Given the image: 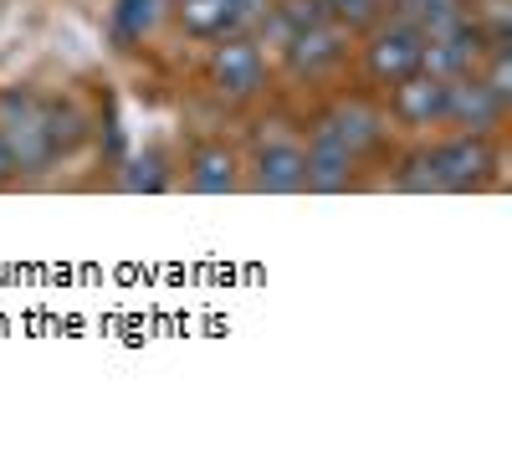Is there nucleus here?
Segmentation results:
<instances>
[{"label": "nucleus", "mask_w": 512, "mask_h": 451, "mask_svg": "<svg viewBox=\"0 0 512 451\" xmlns=\"http://www.w3.org/2000/svg\"><path fill=\"white\" fill-rule=\"evenodd\" d=\"M200 88H205V98H216L221 108H256L272 93V57H267V47L251 31L205 41Z\"/></svg>", "instance_id": "nucleus-1"}, {"label": "nucleus", "mask_w": 512, "mask_h": 451, "mask_svg": "<svg viewBox=\"0 0 512 451\" xmlns=\"http://www.w3.org/2000/svg\"><path fill=\"white\" fill-rule=\"evenodd\" d=\"M313 113L369 164V170H379V164L390 159V149L400 144L390 113H384V98L374 88H364V82H354V88L349 82H333V88L313 103Z\"/></svg>", "instance_id": "nucleus-2"}, {"label": "nucleus", "mask_w": 512, "mask_h": 451, "mask_svg": "<svg viewBox=\"0 0 512 451\" xmlns=\"http://www.w3.org/2000/svg\"><path fill=\"white\" fill-rule=\"evenodd\" d=\"M256 129H267V134H251L241 144L246 190H256V195H308L303 118H272V123H256Z\"/></svg>", "instance_id": "nucleus-3"}, {"label": "nucleus", "mask_w": 512, "mask_h": 451, "mask_svg": "<svg viewBox=\"0 0 512 451\" xmlns=\"http://www.w3.org/2000/svg\"><path fill=\"white\" fill-rule=\"evenodd\" d=\"M0 144H6L16 180H41L47 170H57V149L47 134V93L11 82L0 88Z\"/></svg>", "instance_id": "nucleus-4"}, {"label": "nucleus", "mask_w": 512, "mask_h": 451, "mask_svg": "<svg viewBox=\"0 0 512 451\" xmlns=\"http://www.w3.org/2000/svg\"><path fill=\"white\" fill-rule=\"evenodd\" d=\"M272 62H277V77L292 82V88H333V82H344L354 62V31L328 16L318 26H303L297 36H287V47Z\"/></svg>", "instance_id": "nucleus-5"}, {"label": "nucleus", "mask_w": 512, "mask_h": 451, "mask_svg": "<svg viewBox=\"0 0 512 451\" xmlns=\"http://www.w3.org/2000/svg\"><path fill=\"white\" fill-rule=\"evenodd\" d=\"M436 164L441 195H482L502 185V134H461L441 129L425 139Z\"/></svg>", "instance_id": "nucleus-6"}, {"label": "nucleus", "mask_w": 512, "mask_h": 451, "mask_svg": "<svg viewBox=\"0 0 512 451\" xmlns=\"http://www.w3.org/2000/svg\"><path fill=\"white\" fill-rule=\"evenodd\" d=\"M420 47H425L420 26L384 11L374 26H364V31L354 36V62H349V67L359 72L364 88L384 93V88H395L400 77L420 72Z\"/></svg>", "instance_id": "nucleus-7"}, {"label": "nucleus", "mask_w": 512, "mask_h": 451, "mask_svg": "<svg viewBox=\"0 0 512 451\" xmlns=\"http://www.w3.org/2000/svg\"><path fill=\"white\" fill-rule=\"evenodd\" d=\"M303 170H308V195H349L369 185V164L318 113L303 118Z\"/></svg>", "instance_id": "nucleus-8"}, {"label": "nucleus", "mask_w": 512, "mask_h": 451, "mask_svg": "<svg viewBox=\"0 0 512 451\" xmlns=\"http://www.w3.org/2000/svg\"><path fill=\"white\" fill-rule=\"evenodd\" d=\"M175 180L190 195H236V190H246V154L226 134H200V139H190Z\"/></svg>", "instance_id": "nucleus-9"}, {"label": "nucleus", "mask_w": 512, "mask_h": 451, "mask_svg": "<svg viewBox=\"0 0 512 451\" xmlns=\"http://www.w3.org/2000/svg\"><path fill=\"white\" fill-rule=\"evenodd\" d=\"M384 113H390L395 134L405 139H431L446 129V82L431 72H410L395 88H384Z\"/></svg>", "instance_id": "nucleus-10"}, {"label": "nucleus", "mask_w": 512, "mask_h": 451, "mask_svg": "<svg viewBox=\"0 0 512 451\" xmlns=\"http://www.w3.org/2000/svg\"><path fill=\"white\" fill-rule=\"evenodd\" d=\"M507 113H512V103L497 98L477 72L446 82V129H461V134H502L507 129Z\"/></svg>", "instance_id": "nucleus-11"}, {"label": "nucleus", "mask_w": 512, "mask_h": 451, "mask_svg": "<svg viewBox=\"0 0 512 451\" xmlns=\"http://www.w3.org/2000/svg\"><path fill=\"white\" fill-rule=\"evenodd\" d=\"M487 41H492V36H487L472 16H466L461 26H451V31H441V36H425V47H420V72H431V77H441V82L477 72L482 57H487Z\"/></svg>", "instance_id": "nucleus-12"}, {"label": "nucleus", "mask_w": 512, "mask_h": 451, "mask_svg": "<svg viewBox=\"0 0 512 451\" xmlns=\"http://www.w3.org/2000/svg\"><path fill=\"white\" fill-rule=\"evenodd\" d=\"M169 16H175V0H113V11H108V31L123 52H134L144 47V41H154Z\"/></svg>", "instance_id": "nucleus-13"}, {"label": "nucleus", "mask_w": 512, "mask_h": 451, "mask_svg": "<svg viewBox=\"0 0 512 451\" xmlns=\"http://www.w3.org/2000/svg\"><path fill=\"white\" fill-rule=\"evenodd\" d=\"M47 134H52L57 164L72 159L82 144L93 139V108L82 103L77 93H47Z\"/></svg>", "instance_id": "nucleus-14"}, {"label": "nucleus", "mask_w": 512, "mask_h": 451, "mask_svg": "<svg viewBox=\"0 0 512 451\" xmlns=\"http://www.w3.org/2000/svg\"><path fill=\"white\" fill-rule=\"evenodd\" d=\"M169 185H175V164H169V154L154 149V144L128 159V170L118 175V190H128V195H159Z\"/></svg>", "instance_id": "nucleus-15"}, {"label": "nucleus", "mask_w": 512, "mask_h": 451, "mask_svg": "<svg viewBox=\"0 0 512 451\" xmlns=\"http://www.w3.org/2000/svg\"><path fill=\"white\" fill-rule=\"evenodd\" d=\"M477 77L487 82L497 98L512 103V36H492V41H487V57H482Z\"/></svg>", "instance_id": "nucleus-16"}, {"label": "nucleus", "mask_w": 512, "mask_h": 451, "mask_svg": "<svg viewBox=\"0 0 512 451\" xmlns=\"http://www.w3.org/2000/svg\"><path fill=\"white\" fill-rule=\"evenodd\" d=\"M318 6H323V11H328L338 26H349L354 36L384 16V0H318Z\"/></svg>", "instance_id": "nucleus-17"}, {"label": "nucleus", "mask_w": 512, "mask_h": 451, "mask_svg": "<svg viewBox=\"0 0 512 451\" xmlns=\"http://www.w3.org/2000/svg\"><path fill=\"white\" fill-rule=\"evenodd\" d=\"M466 16L487 36H512V0H466Z\"/></svg>", "instance_id": "nucleus-18"}, {"label": "nucleus", "mask_w": 512, "mask_h": 451, "mask_svg": "<svg viewBox=\"0 0 512 451\" xmlns=\"http://www.w3.org/2000/svg\"><path fill=\"white\" fill-rule=\"evenodd\" d=\"M11 185H16V164H11L6 144H0V190H11Z\"/></svg>", "instance_id": "nucleus-19"}]
</instances>
